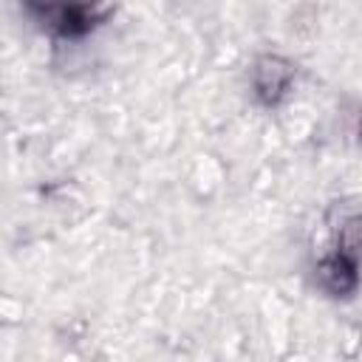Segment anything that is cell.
I'll use <instances>...</instances> for the list:
<instances>
[{"label": "cell", "mask_w": 362, "mask_h": 362, "mask_svg": "<svg viewBox=\"0 0 362 362\" xmlns=\"http://www.w3.org/2000/svg\"><path fill=\"white\" fill-rule=\"evenodd\" d=\"M23 11L54 42H82L93 37L99 28H105L116 14V8L105 3H37V0H25Z\"/></svg>", "instance_id": "obj_1"}, {"label": "cell", "mask_w": 362, "mask_h": 362, "mask_svg": "<svg viewBox=\"0 0 362 362\" xmlns=\"http://www.w3.org/2000/svg\"><path fill=\"white\" fill-rule=\"evenodd\" d=\"M297 88V62L277 51H263L252 59L249 90L255 102L266 110H277Z\"/></svg>", "instance_id": "obj_2"}, {"label": "cell", "mask_w": 362, "mask_h": 362, "mask_svg": "<svg viewBox=\"0 0 362 362\" xmlns=\"http://www.w3.org/2000/svg\"><path fill=\"white\" fill-rule=\"evenodd\" d=\"M314 277L317 286L325 297L331 300H351L356 297L359 286H362V260L339 252V249H328L317 266H314Z\"/></svg>", "instance_id": "obj_3"}, {"label": "cell", "mask_w": 362, "mask_h": 362, "mask_svg": "<svg viewBox=\"0 0 362 362\" xmlns=\"http://www.w3.org/2000/svg\"><path fill=\"white\" fill-rule=\"evenodd\" d=\"M334 249L362 260V212H354V215L342 218V223L334 235Z\"/></svg>", "instance_id": "obj_4"}]
</instances>
